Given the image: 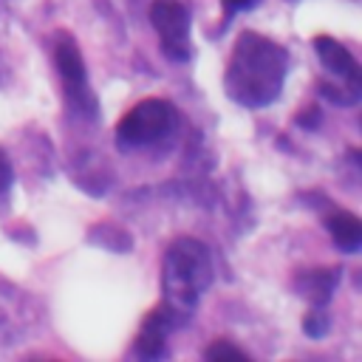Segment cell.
I'll use <instances>...</instances> for the list:
<instances>
[{"instance_id":"6da1fadb","label":"cell","mask_w":362,"mask_h":362,"mask_svg":"<svg viewBox=\"0 0 362 362\" xmlns=\"http://www.w3.org/2000/svg\"><path fill=\"white\" fill-rule=\"evenodd\" d=\"M288 76V51L260 31H240L223 71V90L240 107H269Z\"/></svg>"},{"instance_id":"7a4b0ae2","label":"cell","mask_w":362,"mask_h":362,"mask_svg":"<svg viewBox=\"0 0 362 362\" xmlns=\"http://www.w3.org/2000/svg\"><path fill=\"white\" fill-rule=\"evenodd\" d=\"M212 257L198 238H175L161 260V305L175 325L189 322L204 291L212 286Z\"/></svg>"},{"instance_id":"3957f363","label":"cell","mask_w":362,"mask_h":362,"mask_svg":"<svg viewBox=\"0 0 362 362\" xmlns=\"http://www.w3.org/2000/svg\"><path fill=\"white\" fill-rule=\"evenodd\" d=\"M54 68H57L59 82H62L65 107L85 122H96L99 119V102H96V93L88 82L85 57L76 45L74 34H68V31L54 34Z\"/></svg>"},{"instance_id":"277c9868","label":"cell","mask_w":362,"mask_h":362,"mask_svg":"<svg viewBox=\"0 0 362 362\" xmlns=\"http://www.w3.org/2000/svg\"><path fill=\"white\" fill-rule=\"evenodd\" d=\"M314 51L325 68V76L317 82L320 93L334 102V105H356L362 99V76H359V62L356 57L334 37L317 34L314 37Z\"/></svg>"},{"instance_id":"5b68a950","label":"cell","mask_w":362,"mask_h":362,"mask_svg":"<svg viewBox=\"0 0 362 362\" xmlns=\"http://www.w3.org/2000/svg\"><path fill=\"white\" fill-rule=\"evenodd\" d=\"M178 124V107L170 99L147 96L136 102L116 124V141L122 147H150L167 139Z\"/></svg>"},{"instance_id":"8992f818","label":"cell","mask_w":362,"mask_h":362,"mask_svg":"<svg viewBox=\"0 0 362 362\" xmlns=\"http://www.w3.org/2000/svg\"><path fill=\"white\" fill-rule=\"evenodd\" d=\"M150 23L158 34V45L167 59L173 62H187L192 54V40H189V8L184 0H153L150 6Z\"/></svg>"},{"instance_id":"52a82bcc","label":"cell","mask_w":362,"mask_h":362,"mask_svg":"<svg viewBox=\"0 0 362 362\" xmlns=\"http://www.w3.org/2000/svg\"><path fill=\"white\" fill-rule=\"evenodd\" d=\"M173 328H178V325L173 322V317L158 303L141 320V328H139V334L133 339V354L139 359H158V356H164L167 354V337H170Z\"/></svg>"},{"instance_id":"ba28073f","label":"cell","mask_w":362,"mask_h":362,"mask_svg":"<svg viewBox=\"0 0 362 362\" xmlns=\"http://www.w3.org/2000/svg\"><path fill=\"white\" fill-rule=\"evenodd\" d=\"M339 283V269H305L294 277V291L311 305L322 308Z\"/></svg>"},{"instance_id":"9c48e42d","label":"cell","mask_w":362,"mask_h":362,"mask_svg":"<svg viewBox=\"0 0 362 362\" xmlns=\"http://www.w3.org/2000/svg\"><path fill=\"white\" fill-rule=\"evenodd\" d=\"M325 229H328V235H331V240L339 252H345V255L359 252V246H362V221H359V215H354L348 209H337L325 218Z\"/></svg>"},{"instance_id":"30bf717a","label":"cell","mask_w":362,"mask_h":362,"mask_svg":"<svg viewBox=\"0 0 362 362\" xmlns=\"http://www.w3.org/2000/svg\"><path fill=\"white\" fill-rule=\"evenodd\" d=\"M204 356H206V359H249V354H246L243 348H238L235 342H229V339H215V342L204 351Z\"/></svg>"},{"instance_id":"8fae6325","label":"cell","mask_w":362,"mask_h":362,"mask_svg":"<svg viewBox=\"0 0 362 362\" xmlns=\"http://www.w3.org/2000/svg\"><path fill=\"white\" fill-rule=\"evenodd\" d=\"M303 331H305L308 337H314V339L325 337V334H328V317L314 305V311H308V314L303 317Z\"/></svg>"},{"instance_id":"7c38bea8","label":"cell","mask_w":362,"mask_h":362,"mask_svg":"<svg viewBox=\"0 0 362 362\" xmlns=\"http://www.w3.org/2000/svg\"><path fill=\"white\" fill-rule=\"evenodd\" d=\"M11 184H14V167L8 161V153L0 147V198L11 189Z\"/></svg>"},{"instance_id":"4fadbf2b","label":"cell","mask_w":362,"mask_h":362,"mask_svg":"<svg viewBox=\"0 0 362 362\" xmlns=\"http://www.w3.org/2000/svg\"><path fill=\"white\" fill-rule=\"evenodd\" d=\"M260 0H221V8H223V20H229L232 14L238 11H246V8H255Z\"/></svg>"}]
</instances>
